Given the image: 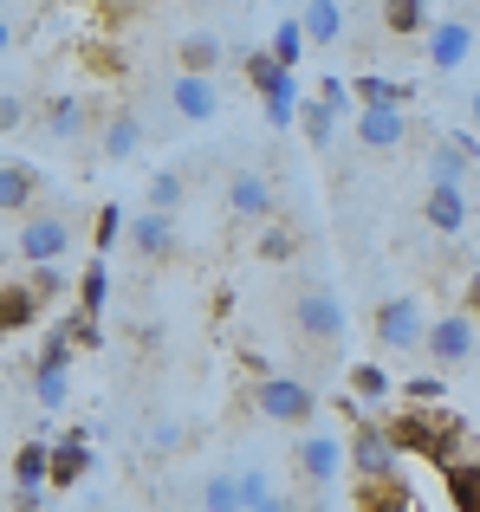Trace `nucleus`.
Listing matches in <instances>:
<instances>
[{
	"label": "nucleus",
	"instance_id": "obj_1",
	"mask_svg": "<svg viewBox=\"0 0 480 512\" xmlns=\"http://www.w3.org/2000/svg\"><path fill=\"white\" fill-rule=\"evenodd\" d=\"M344 415H351V435H344V454H351L357 480H364V487H383V480H403V454H396L390 428H383L377 415H364L351 396H344Z\"/></svg>",
	"mask_w": 480,
	"mask_h": 512
},
{
	"label": "nucleus",
	"instance_id": "obj_2",
	"mask_svg": "<svg viewBox=\"0 0 480 512\" xmlns=\"http://www.w3.org/2000/svg\"><path fill=\"white\" fill-rule=\"evenodd\" d=\"M383 428H390L396 454H422V461H435V467L461 461V428L448 422L442 409H403V415H390Z\"/></svg>",
	"mask_w": 480,
	"mask_h": 512
},
{
	"label": "nucleus",
	"instance_id": "obj_3",
	"mask_svg": "<svg viewBox=\"0 0 480 512\" xmlns=\"http://www.w3.org/2000/svg\"><path fill=\"white\" fill-rule=\"evenodd\" d=\"M65 247H72V214L65 208H39L13 227V253L26 266H65Z\"/></svg>",
	"mask_w": 480,
	"mask_h": 512
},
{
	"label": "nucleus",
	"instance_id": "obj_4",
	"mask_svg": "<svg viewBox=\"0 0 480 512\" xmlns=\"http://www.w3.org/2000/svg\"><path fill=\"white\" fill-rule=\"evenodd\" d=\"M292 325H299L305 344H344L351 318H344V299L331 286H299L292 292Z\"/></svg>",
	"mask_w": 480,
	"mask_h": 512
},
{
	"label": "nucleus",
	"instance_id": "obj_5",
	"mask_svg": "<svg viewBox=\"0 0 480 512\" xmlns=\"http://www.w3.org/2000/svg\"><path fill=\"white\" fill-rule=\"evenodd\" d=\"M253 409H260L266 422L312 428V422H318V389L299 383V376H260V389H253Z\"/></svg>",
	"mask_w": 480,
	"mask_h": 512
},
{
	"label": "nucleus",
	"instance_id": "obj_6",
	"mask_svg": "<svg viewBox=\"0 0 480 512\" xmlns=\"http://www.w3.org/2000/svg\"><path fill=\"white\" fill-rule=\"evenodd\" d=\"M292 467H299V480H305V487H318V493H325L331 487V480H338L344 474V467H351V454H344V435H338V428H305V435H299V448H292Z\"/></svg>",
	"mask_w": 480,
	"mask_h": 512
},
{
	"label": "nucleus",
	"instance_id": "obj_7",
	"mask_svg": "<svg viewBox=\"0 0 480 512\" xmlns=\"http://www.w3.org/2000/svg\"><path fill=\"white\" fill-rule=\"evenodd\" d=\"M370 331H377V344H383V350H422V338H429V318H422V299H409V292L383 299L377 312H370Z\"/></svg>",
	"mask_w": 480,
	"mask_h": 512
},
{
	"label": "nucleus",
	"instance_id": "obj_8",
	"mask_svg": "<svg viewBox=\"0 0 480 512\" xmlns=\"http://www.w3.org/2000/svg\"><path fill=\"white\" fill-rule=\"evenodd\" d=\"M33 396H39V409H46V415H59L65 396H72V338H65V331H52L46 350H39V363H33Z\"/></svg>",
	"mask_w": 480,
	"mask_h": 512
},
{
	"label": "nucleus",
	"instance_id": "obj_9",
	"mask_svg": "<svg viewBox=\"0 0 480 512\" xmlns=\"http://www.w3.org/2000/svg\"><path fill=\"white\" fill-rule=\"evenodd\" d=\"M474 59V13L455 7L429 26V72H461Z\"/></svg>",
	"mask_w": 480,
	"mask_h": 512
},
{
	"label": "nucleus",
	"instance_id": "obj_10",
	"mask_svg": "<svg viewBox=\"0 0 480 512\" xmlns=\"http://www.w3.org/2000/svg\"><path fill=\"white\" fill-rule=\"evenodd\" d=\"M422 344H429V357L442 363V370H461V363L480 350V325L468 312H442V318H429V338Z\"/></svg>",
	"mask_w": 480,
	"mask_h": 512
},
{
	"label": "nucleus",
	"instance_id": "obj_11",
	"mask_svg": "<svg viewBox=\"0 0 480 512\" xmlns=\"http://www.w3.org/2000/svg\"><path fill=\"white\" fill-rule=\"evenodd\" d=\"M474 163H480V137H468V130H448V137H435V143H429V188H461Z\"/></svg>",
	"mask_w": 480,
	"mask_h": 512
},
{
	"label": "nucleus",
	"instance_id": "obj_12",
	"mask_svg": "<svg viewBox=\"0 0 480 512\" xmlns=\"http://www.w3.org/2000/svg\"><path fill=\"white\" fill-rule=\"evenodd\" d=\"M221 195H228V214H234V221H273V214H279L273 175H260V169H234Z\"/></svg>",
	"mask_w": 480,
	"mask_h": 512
},
{
	"label": "nucleus",
	"instance_id": "obj_13",
	"mask_svg": "<svg viewBox=\"0 0 480 512\" xmlns=\"http://www.w3.org/2000/svg\"><path fill=\"white\" fill-rule=\"evenodd\" d=\"M163 98H169V111H176L182 124H215V117H221V78H189V72H176Z\"/></svg>",
	"mask_w": 480,
	"mask_h": 512
},
{
	"label": "nucleus",
	"instance_id": "obj_14",
	"mask_svg": "<svg viewBox=\"0 0 480 512\" xmlns=\"http://www.w3.org/2000/svg\"><path fill=\"white\" fill-rule=\"evenodd\" d=\"M416 85L409 78H390V72H357L351 78V104L357 111H409Z\"/></svg>",
	"mask_w": 480,
	"mask_h": 512
},
{
	"label": "nucleus",
	"instance_id": "obj_15",
	"mask_svg": "<svg viewBox=\"0 0 480 512\" xmlns=\"http://www.w3.org/2000/svg\"><path fill=\"white\" fill-rule=\"evenodd\" d=\"M351 130H357V143H364L370 156H390V150L409 143V111H357Z\"/></svg>",
	"mask_w": 480,
	"mask_h": 512
},
{
	"label": "nucleus",
	"instance_id": "obj_16",
	"mask_svg": "<svg viewBox=\"0 0 480 512\" xmlns=\"http://www.w3.org/2000/svg\"><path fill=\"white\" fill-rule=\"evenodd\" d=\"M91 461H98V454H91V428H72V435L65 441H52V487H78V480L91 474Z\"/></svg>",
	"mask_w": 480,
	"mask_h": 512
},
{
	"label": "nucleus",
	"instance_id": "obj_17",
	"mask_svg": "<svg viewBox=\"0 0 480 512\" xmlns=\"http://www.w3.org/2000/svg\"><path fill=\"white\" fill-rule=\"evenodd\" d=\"M39 124H46L52 143H78V137H85V124H91V111H85L78 91H52L46 111H39Z\"/></svg>",
	"mask_w": 480,
	"mask_h": 512
},
{
	"label": "nucleus",
	"instance_id": "obj_18",
	"mask_svg": "<svg viewBox=\"0 0 480 512\" xmlns=\"http://www.w3.org/2000/svg\"><path fill=\"white\" fill-rule=\"evenodd\" d=\"M124 234H130V247H137L143 260H169V253H176V214H150L143 208V214H130Z\"/></svg>",
	"mask_w": 480,
	"mask_h": 512
},
{
	"label": "nucleus",
	"instance_id": "obj_19",
	"mask_svg": "<svg viewBox=\"0 0 480 512\" xmlns=\"http://www.w3.org/2000/svg\"><path fill=\"white\" fill-rule=\"evenodd\" d=\"M176 59H182L176 72H189V78H221V65H228V39L202 26V33H189V39L176 46Z\"/></svg>",
	"mask_w": 480,
	"mask_h": 512
},
{
	"label": "nucleus",
	"instance_id": "obj_20",
	"mask_svg": "<svg viewBox=\"0 0 480 512\" xmlns=\"http://www.w3.org/2000/svg\"><path fill=\"white\" fill-rule=\"evenodd\" d=\"M143 150V117L137 111H111L98 130V156L104 163H130V156Z\"/></svg>",
	"mask_w": 480,
	"mask_h": 512
},
{
	"label": "nucleus",
	"instance_id": "obj_21",
	"mask_svg": "<svg viewBox=\"0 0 480 512\" xmlns=\"http://www.w3.org/2000/svg\"><path fill=\"white\" fill-rule=\"evenodd\" d=\"M299 104H305L299 72H279L273 91H260V111H266V124H273V130H299Z\"/></svg>",
	"mask_w": 480,
	"mask_h": 512
},
{
	"label": "nucleus",
	"instance_id": "obj_22",
	"mask_svg": "<svg viewBox=\"0 0 480 512\" xmlns=\"http://www.w3.org/2000/svg\"><path fill=\"white\" fill-rule=\"evenodd\" d=\"M52 487V441H20L13 454V493H46Z\"/></svg>",
	"mask_w": 480,
	"mask_h": 512
},
{
	"label": "nucleus",
	"instance_id": "obj_23",
	"mask_svg": "<svg viewBox=\"0 0 480 512\" xmlns=\"http://www.w3.org/2000/svg\"><path fill=\"white\" fill-rule=\"evenodd\" d=\"M468 188H429V195H422V221L435 227V234H461V227H468Z\"/></svg>",
	"mask_w": 480,
	"mask_h": 512
},
{
	"label": "nucleus",
	"instance_id": "obj_24",
	"mask_svg": "<svg viewBox=\"0 0 480 512\" xmlns=\"http://www.w3.org/2000/svg\"><path fill=\"white\" fill-rule=\"evenodd\" d=\"M33 195H39V169L33 163H0V214H20L26 221Z\"/></svg>",
	"mask_w": 480,
	"mask_h": 512
},
{
	"label": "nucleus",
	"instance_id": "obj_25",
	"mask_svg": "<svg viewBox=\"0 0 480 512\" xmlns=\"http://www.w3.org/2000/svg\"><path fill=\"white\" fill-rule=\"evenodd\" d=\"M39 312H46V305L33 299V286H26V279H13V286H0V338H13V331L39 325Z\"/></svg>",
	"mask_w": 480,
	"mask_h": 512
},
{
	"label": "nucleus",
	"instance_id": "obj_26",
	"mask_svg": "<svg viewBox=\"0 0 480 512\" xmlns=\"http://www.w3.org/2000/svg\"><path fill=\"white\" fill-rule=\"evenodd\" d=\"M442 493H448V506H455V512H480V454L442 467Z\"/></svg>",
	"mask_w": 480,
	"mask_h": 512
},
{
	"label": "nucleus",
	"instance_id": "obj_27",
	"mask_svg": "<svg viewBox=\"0 0 480 512\" xmlns=\"http://www.w3.org/2000/svg\"><path fill=\"white\" fill-rule=\"evenodd\" d=\"M344 20H351V13H344L338 0H312V7H299L305 46H338V39H344Z\"/></svg>",
	"mask_w": 480,
	"mask_h": 512
},
{
	"label": "nucleus",
	"instance_id": "obj_28",
	"mask_svg": "<svg viewBox=\"0 0 480 512\" xmlns=\"http://www.w3.org/2000/svg\"><path fill=\"white\" fill-rule=\"evenodd\" d=\"M266 52H273V65H279V72H299V59H305V26H299V7H292L286 20L273 26Z\"/></svg>",
	"mask_w": 480,
	"mask_h": 512
},
{
	"label": "nucleus",
	"instance_id": "obj_29",
	"mask_svg": "<svg viewBox=\"0 0 480 512\" xmlns=\"http://www.w3.org/2000/svg\"><path fill=\"white\" fill-rule=\"evenodd\" d=\"M104 305H111V266L85 260V273H78V318H104Z\"/></svg>",
	"mask_w": 480,
	"mask_h": 512
},
{
	"label": "nucleus",
	"instance_id": "obj_30",
	"mask_svg": "<svg viewBox=\"0 0 480 512\" xmlns=\"http://www.w3.org/2000/svg\"><path fill=\"white\" fill-rule=\"evenodd\" d=\"M390 396H396V383H390L383 363H351V402L357 409H377V402H390Z\"/></svg>",
	"mask_w": 480,
	"mask_h": 512
},
{
	"label": "nucleus",
	"instance_id": "obj_31",
	"mask_svg": "<svg viewBox=\"0 0 480 512\" xmlns=\"http://www.w3.org/2000/svg\"><path fill=\"white\" fill-rule=\"evenodd\" d=\"M195 506H202V512H247V506H240V474H234V467L208 474L202 493H195Z\"/></svg>",
	"mask_w": 480,
	"mask_h": 512
},
{
	"label": "nucleus",
	"instance_id": "obj_32",
	"mask_svg": "<svg viewBox=\"0 0 480 512\" xmlns=\"http://www.w3.org/2000/svg\"><path fill=\"white\" fill-rule=\"evenodd\" d=\"M357 512H416L409 480H383V487H357Z\"/></svg>",
	"mask_w": 480,
	"mask_h": 512
},
{
	"label": "nucleus",
	"instance_id": "obj_33",
	"mask_svg": "<svg viewBox=\"0 0 480 512\" xmlns=\"http://www.w3.org/2000/svg\"><path fill=\"white\" fill-rule=\"evenodd\" d=\"M124 227H130V214L117 208V201H104V208L91 214V260H104V253L117 247V234H124Z\"/></svg>",
	"mask_w": 480,
	"mask_h": 512
},
{
	"label": "nucleus",
	"instance_id": "obj_34",
	"mask_svg": "<svg viewBox=\"0 0 480 512\" xmlns=\"http://www.w3.org/2000/svg\"><path fill=\"white\" fill-rule=\"evenodd\" d=\"M253 253H260L266 266H286L292 253H299V234H292V221H279V214H273V221H266V234H260V247H253Z\"/></svg>",
	"mask_w": 480,
	"mask_h": 512
},
{
	"label": "nucleus",
	"instance_id": "obj_35",
	"mask_svg": "<svg viewBox=\"0 0 480 512\" xmlns=\"http://www.w3.org/2000/svg\"><path fill=\"white\" fill-rule=\"evenodd\" d=\"M377 20L390 26V33H403V39H409V33H429V26H435V20H429V7H422V0H390V7H383Z\"/></svg>",
	"mask_w": 480,
	"mask_h": 512
},
{
	"label": "nucleus",
	"instance_id": "obj_36",
	"mask_svg": "<svg viewBox=\"0 0 480 512\" xmlns=\"http://www.w3.org/2000/svg\"><path fill=\"white\" fill-rule=\"evenodd\" d=\"M182 169H156L150 175V188H143V195H150V214H176V201H182Z\"/></svg>",
	"mask_w": 480,
	"mask_h": 512
},
{
	"label": "nucleus",
	"instance_id": "obj_37",
	"mask_svg": "<svg viewBox=\"0 0 480 512\" xmlns=\"http://www.w3.org/2000/svg\"><path fill=\"white\" fill-rule=\"evenodd\" d=\"M299 130H305V143H318V150H325L331 130H338V117H331L318 98H305V104H299Z\"/></svg>",
	"mask_w": 480,
	"mask_h": 512
},
{
	"label": "nucleus",
	"instance_id": "obj_38",
	"mask_svg": "<svg viewBox=\"0 0 480 512\" xmlns=\"http://www.w3.org/2000/svg\"><path fill=\"white\" fill-rule=\"evenodd\" d=\"M312 98L325 104L331 117H344V111L357 117V104H351V78H318V91H312Z\"/></svg>",
	"mask_w": 480,
	"mask_h": 512
},
{
	"label": "nucleus",
	"instance_id": "obj_39",
	"mask_svg": "<svg viewBox=\"0 0 480 512\" xmlns=\"http://www.w3.org/2000/svg\"><path fill=\"white\" fill-rule=\"evenodd\" d=\"M59 331H65V338H72V350H104V325H98V318H59Z\"/></svg>",
	"mask_w": 480,
	"mask_h": 512
},
{
	"label": "nucleus",
	"instance_id": "obj_40",
	"mask_svg": "<svg viewBox=\"0 0 480 512\" xmlns=\"http://www.w3.org/2000/svg\"><path fill=\"white\" fill-rule=\"evenodd\" d=\"M240 72H247V85H253V91H273L279 65H273V52H266V46H253L247 59H240Z\"/></svg>",
	"mask_w": 480,
	"mask_h": 512
},
{
	"label": "nucleus",
	"instance_id": "obj_41",
	"mask_svg": "<svg viewBox=\"0 0 480 512\" xmlns=\"http://www.w3.org/2000/svg\"><path fill=\"white\" fill-rule=\"evenodd\" d=\"M403 396H409V409H442V376H409Z\"/></svg>",
	"mask_w": 480,
	"mask_h": 512
},
{
	"label": "nucleus",
	"instance_id": "obj_42",
	"mask_svg": "<svg viewBox=\"0 0 480 512\" xmlns=\"http://www.w3.org/2000/svg\"><path fill=\"white\" fill-rule=\"evenodd\" d=\"M26 286H33V299H39V305L59 299V292H65V266H33V273H26Z\"/></svg>",
	"mask_w": 480,
	"mask_h": 512
},
{
	"label": "nucleus",
	"instance_id": "obj_43",
	"mask_svg": "<svg viewBox=\"0 0 480 512\" xmlns=\"http://www.w3.org/2000/svg\"><path fill=\"white\" fill-rule=\"evenodd\" d=\"M150 448L156 454H176L182 448V422H176V415H156V422H150Z\"/></svg>",
	"mask_w": 480,
	"mask_h": 512
},
{
	"label": "nucleus",
	"instance_id": "obj_44",
	"mask_svg": "<svg viewBox=\"0 0 480 512\" xmlns=\"http://www.w3.org/2000/svg\"><path fill=\"white\" fill-rule=\"evenodd\" d=\"M26 117H33V111H26V98H20V91H0V137H7V130H20Z\"/></svg>",
	"mask_w": 480,
	"mask_h": 512
},
{
	"label": "nucleus",
	"instance_id": "obj_45",
	"mask_svg": "<svg viewBox=\"0 0 480 512\" xmlns=\"http://www.w3.org/2000/svg\"><path fill=\"white\" fill-rule=\"evenodd\" d=\"M461 312H468L474 325H480V266H474L468 279H461Z\"/></svg>",
	"mask_w": 480,
	"mask_h": 512
},
{
	"label": "nucleus",
	"instance_id": "obj_46",
	"mask_svg": "<svg viewBox=\"0 0 480 512\" xmlns=\"http://www.w3.org/2000/svg\"><path fill=\"white\" fill-rule=\"evenodd\" d=\"M247 512H292V500H286V493H266V500H253Z\"/></svg>",
	"mask_w": 480,
	"mask_h": 512
},
{
	"label": "nucleus",
	"instance_id": "obj_47",
	"mask_svg": "<svg viewBox=\"0 0 480 512\" xmlns=\"http://www.w3.org/2000/svg\"><path fill=\"white\" fill-rule=\"evenodd\" d=\"M13 33H20V26H13V13L0 7V52H13Z\"/></svg>",
	"mask_w": 480,
	"mask_h": 512
},
{
	"label": "nucleus",
	"instance_id": "obj_48",
	"mask_svg": "<svg viewBox=\"0 0 480 512\" xmlns=\"http://www.w3.org/2000/svg\"><path fill=\"white\" fill-rule=\"evenodd\" d=\"M468 117H474V130H480V85L468 91Z\"/></svg>",
	"mask_w": 480,
	"mask_h": 512
}]
</instances>
